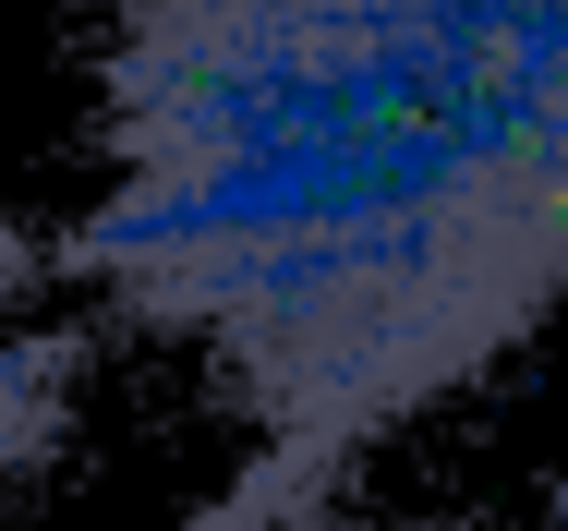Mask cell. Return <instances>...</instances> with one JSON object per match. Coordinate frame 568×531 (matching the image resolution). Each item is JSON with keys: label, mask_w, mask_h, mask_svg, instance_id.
<instances>
[{"label": "cell", "mask_w": 568, "mask_h": 531, "mask_svg": "<svg viewBox=\"0 0 568 531\" xmlns=\"http://www.w3.org/2000/svg\"><path fill=\"white\" fill-rule=\"evenodd\" d=\"M73 278L206 350L303 531L568 303V0H110Z\"/></svg>", "instance_id": "6da1fadb"}, {"label": "cell", "mask_w": 568, "mask_h": 531, "mask_svg": "<svg viewBox=\"0 0 568 531\" xmlns=\"http://www.w3.org/2000/svg\"><path fill=\"white\" fill-rule=\"evenodd\" d=\"M61 399H73V338L37 315V242L0 229V496L61 447Z\"/></svg>", "instance_id": "7a4b0ae2"}, {"label": "cell", "mask_w": 568, "mask_h": 531, "mask_svg": "<svg viewBox=\"0 0 568 531\" xmlns=\"http://www.w3.org/2000/svg\"><path fill=\"white\" fill-rule=\"evenodd\" d=\"M459 531H471V520H459Z\"/></svg>", "instance_id": "3957f363"}]
</instances>
